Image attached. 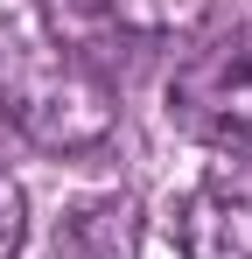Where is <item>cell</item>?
Returning <instances> with one entry per match:
<instances>
[{"mask_svg": "<svg viewBox=\"0 0 252 259\" xmlns=\"http://www.w3.org/2000/svg\"><path fill=\"white\" fill-rule=\"evenodd\" d=\"M0 126H14L42 154H91V147L112 140L119 105H112V84L84 56L49 49V42H35V49L7 42V56H0Z\"/></svg>", "mask_w": 252, "mask_h": 259, "instance_id": "obj_1", "label": "cell"}, {"mask_svg": "<svg viewBox=\"0 0 252 259\" xmlns=\"http://www.w3.org/2000/svg\"><path fill=\"white\" fill-rule=\"evenodd\" d=\"M168 119L203 147H224L231 161H252V28L217 35L175 63Z\"/></svg>", "mask_w": 252, "mask_h": 259, "instance_id": "obj_2", "label": "cell"}, {"mask_svg": "<svg viewBox=\"0 0 252 259\" xmlns=\"http://www.w3.org/2000/svg\"><path fill=\"white\" fill-rule=\"evenodd\" d=\"M182 259H252V161L210 168L175 210Z\"/></svg>", "mask_w": 252, "mask_h": 259, "instance_id": "obj_3", "label": "cell"}, {"mask_svg": "<svg viewBox=\"0 0 252 259\" xmlns=\"http://www.w3.org/2000/svg\"><path fill=\"white\" fill-rule=\"evenodd\" d=\"M70 7L98 35H119V42H189L217 0H70Z\"/></svg>", "mask_w": 252, "mask_h": 259, "instance_id": "obj_4", "label": "cell"}, {"mask_svg": "<svg viewBox=\"0 0 252 259\" xmlns=\"http://www.w3.org/2000/svg\"><path fill=\"white\" fill-rule=\"evenodd\" d=\"M56 245L70 259H133V245H140V203L133 196H91V203H77L63 217Z\"/></svg>", "mask_w": 252, "mask_h": 259, "instance_id": "obj_5", "label": "cell"}, {"mask_svg": "<svg viewBox=\"0 0 252 259\" xmlns=\"http://www.w3.org/2000/svg\"><path fill=\"white\" fill-rule=\"evenodd\" d=\"M21 238H28V196H21V182L0 168V259L21 252Z\"/></svg>", "mask_w": 252, "mask_h": 259, "instance_id": "obj_6", "label": "cell"}, {"mask_svg": "<svg viewBox=\"0 0 252 259\" xmlns=\"http://www.w3.org/2000/svg\"><path fill=\"white\" fill-rule=\"evenodd\" d=\"M0 56H7V35H0Z\"/></svg>", "mask_w": 252, "mask_h": 259, "instance_id": "obj_7", "label": "cell"}]
</instances>
